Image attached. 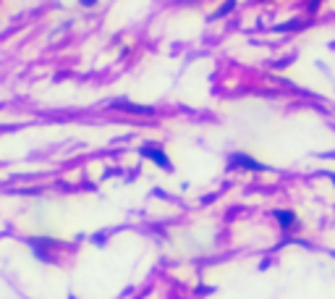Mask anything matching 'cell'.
<instances>
[{
	"label": "cell",
	"mask_w": 335,
	"mask_h": 299,
	"mask_svg": "<svg viewBox=\"0 0 335 299\" xmlns=\"http://www.w3.org/2000/svg\"><path fill=\"white\" fill-rule=\"evenodd\" d=\"M142 155H144V158H149V160H155V163H157L160 168H163V171H173L168 155H165L160 147H155V144H144V147H142Z\"/></svg>",
	"instance_id": "obj_1"
},
{
	"label": "cell",
	"mask_w": 335,
	"mask_h": 299,
	"mask_svg": "<svg viewBox=\"0 0 335 299\" xmlns=\"http://www.w3.org/2000/svg\"><path fill=\"white\" fill-rule=\"evenodd\" d=\"M228 166L230 168H246V171H264V166L257 163V160H251L249 155H230Z\"/></svg>",
	"instance_id": "obj_2"
},
{
	"label": "cell",
	"mask_w": 335,
	"mask_h": 299,
	"mask_svg": "<svg viewBox=\"0 0 335 299\" xmlns=\"http://www.w3.org/2000/svg\"><path fill=\"white\" fill-rule=\"evenodd\" d=\"M113 108L126 110V113H144V116H152V113H155L152 108H147V105H134V102H129V100H115Z\"/></svg>",
	"instance_id": "obj_3"
},
{
	"label": "cell",
	"mask_w": 335,
	"mask_h": 299,
	"mask_svg": "<svg viewBox=\"0 0 335 299\" xmlns=\"http://www.w3.org/2000/svg\"><path fill=\"white\" fill-rule=\"evenodd\" d=\"M272 215L280 221V226L285 228V231H291V228H293V223H296V215H293L291 210H275Z\"/></svg>",
	"instance_id": "obj_4"
},
{
	"label": "cell",
	"mask_w": 335,
	"mask_h": 299,
	"mask_svg": "<svg viewBox=\"0 0 335 299\" xmlns=\"http://www.w3.org/2000/svg\"><path fill=\"white\" fill-rule=\"evenodd\" d=\"M233 8H236V0H225V6H223V8H217L212 19H223V16H225V14H230Z\"/></svg>",
	"instance_id": "obj_5"
},
{
	"label": "cell",
	"mask_w": 335,
	"mask_h": 299,
	"mask_svg": "<svg viewBox=\"0 0 335 299\" xmlns=\"http://www.w3.org/2000/svg\"><path fill=\"white\" fill-rule=\"evenodd\" d=\"M79 3H82L84 8H92V6H97V3H100V0H79Z\"/></svg>",
	"instance_id": "obj_6"
},
{
	"label": "cell",
	"mask_w": 335,
	"mask_h": 299,
	"mask_svg": "<svg viewBox=\"0 0 335 299\" xmlns=\"http://www.w3.org/2000/svg\"><path fill=\"white\" fill-rule=\"evenodd\" d=\"M332 181H335V176H332Z\"/></svg>",
	"instance_id": "obj_7"
}]
</instances>
